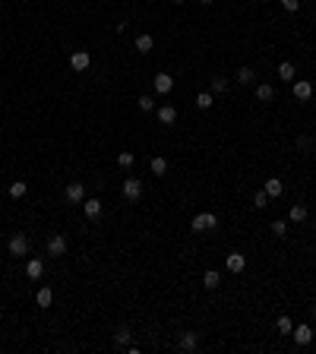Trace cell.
Masks as SVG:
<instances>
[{"label":"cell","instance_id":"3957f363","mask_svg":"<svg viewBox=\"0 0 316 354\" xmlns=\"http://www.w3.org/2000/svg\"><path fill=\"white\" fill-rule=\"evenodd\" d=\"M70 67L76 73H85L92 67V54H89V51H73V54H70Z\"/></svg>","mask_w":316,"mask_h":354},{"label":"cell","instance_id":"5b68a950","mask_svg":"<svg viewBox=\"0 0 316 354\" xmlns=\"http://www.w3.org/2000/svg\"><path fill=\"white\" fill-rule=\"evenodd\" d=\"M124 196H126L130 203H136V200L142 196V184H139L136 177H126V180H124Z\"/></svg>","mask_w":316,"mask_h":354},{"label":"cell","instance_id":"4316f807","mask_svg":"<svg viewBox=\"0 0 316 354\" xmlns=\"http://www.w3.org/2000/svg\"><path fill=\"white\" fill-rule=\"evenodd\" d=\"M291 221H294V224L307 221V206H291Z\"/></svg>","mask_w":316,"mask_h":354},{"label":"cell","instance_id":"ffe728a7","mask_svg":"<svg viewBox=\"0 0 316 354\" xmlns=\"http://www.w3.org/2000/svg\"><path fill=\"white\" fill-rule=\"evenodd\" d=\"M256 98H259V101H272V98H275V89H272L269 82H259V85H256Z\"/></svg>","mask_w":316,"mask_h":354},{"label":"cell","instance_id":"d6986e66","mask_svg":"<svg viewBox=\"0 0 316 354\" xmlns=\"http://www.w3.org/2000/svg\"><path fill=\"white\" fill-rule=\"evenodd\" d=\"M152 48H155V38L152 35H136V51H139V54H149Z\"/></svg>","mask_w":316,"mask_h":354},{"label":"cell","instance_id":"9a60e30c","mask_svg":"<svg viewBox=\"0 0 316 354\" xmlns=\"http://www.w3.org/2000/svg\"><path fill=\"white\" fill-rule=\"evenodd\" d=\"M262 190H266V193H269V200H272V196H281V193H285V184H281V177H269Z\"/></svg>","mask_w":316,"mask_h":354},{"label":"cell","instance_id":"4dcf8cb0","mask_svg":"<svg viewBox=\"0 0 316 354\" xmlns=\"http://www.w3.org/2000/svg\"><path fill=\"white\" fill-rule=\"evenodd\" d=\"M225 89H228L225 76H212V92H225Z\"/></svg>","mask_w":316,"mask_h":354},{"label":"cell","instance_id":"8992f818","mask_svg":"<svg viewBox=\"0 0 316 354\" xmlns=\"http://www.w3.org/2000/svg\"><path fill=\"white\" fill-rule=\"evenodd\" d=\"M48 253L51 256H63L66 253V237L63 234H51L48 237Z\"/></svg>","mask_w":316,"mask_h":354},{"label":"cell","instance_id":"83f0119b","mask_svg":"<svg viewBox=\"0 0 316 354\" xmlns=\"http://www.w3.org/2000/svg\"><path fill=\"white\" fill-rule=\"evenodd\" d=\"M136 105H139V111H155V98H152V95H139Z\"/></svg>","mask_w":316,"mask_h":354},{"label":"cell","instance_id":"8fae6325","mask_svg":"<svg viewBox=\"0 0 316 354\" xmlns=\"http://www.w3.org/2000/svg\"><path fill=\"white\" fill-rule=\"evenodd\" d=\"M291 335H294V342L301 345V348L313 342V329H310V326H294V329H291Z\"/></svg>","mask_w":316,"mask_h":354},{"label":"cell","instance_id":"603a6c76","mask_svg":"<svg viewBox=\"0 0 316 354\" xmlns=\"http://www.w3.org/2000/svg\"><path fill=\"white\" fill-rule=\"evenodd\" d=\"M149 168H152V174H158V177H161V174H168V161L161 158V155H155V158L149 161Z\"/></svg>","mask_w":316,"mask_h":354},{"label":"cell","instance_id":"d4e9b609","mask_svg":"<svg viewBox=\"0 0 316 354\" xmlns=\"http://www.w3.org/2000/svg\"><path fill=\"white\" fill-rule=\"evenodd\" d=\"M202 284H206V288H218V284H221V275H218L215 269H209L206 275H202Z\"/></svg>","mask_w":316,"mask_h":354},{"label":"cell","instance_id":"44dd1931","mask_svg":"<svg viewBox=\"0 0 316 354\" xmlns=\"http://www.w3.org/2000/svg\"><path fill=\"white\" fill-rule=\"evenodd\" d=\"M6 193H10L13 200H22V196L29 193V187H25V180H13V184H10V190H6Z\"/></svg>","mask_w":316,"mask_h":354},{"label":"cell","instance_id":"2e32d148","mask_svg":"<svg viewBox=\"0 0 316 354\" xmlns=\"http://www.w3.org/2000/svg\"><path fill=\"white\" fill-rule=\"evenodd\" d=\"M278 76H281L285 82H291L294 76H297V67L291 64V60H281V64H278Z\"/></svg>","mask_w":316,"mask_h":354},{"label":"cell","instance_id":"7a4b0ae2","mask_svg":"<svg viewBox=\"0 0 316 354\" xmlns=\"http://www.w3.org/2000/svg\"><path fill=\"white\" fill-rule=\"evenodd\" d=\"M6 250H10V256H16V260H19V256L29 253V237H25V234H13L10 244H6Z\"/></svg>","mask_w":316,"mask_h":354},{"label":"cell","instance_id":"30bf717a","mask_svg":"<svg viewBox=\"0 0 316 354\" xmlns=\"http://www.w3.org/2000/svg\"><path fill=\"white\" fill-rule=\"evenodd\" d=\"M85 200V187L79 180H73V184H66V203H82Z\"/></svg>","mask_w":316,"mask_h":354},{"label":"cell","instance_id":"d590c367","mask_svg":"<svg viewBox=\"0 0 316 354\" xmlns=\"http://www.w3.org/2000/svg\"><path fill=\"white\" fill-rule=\"evenodd\" d=\"M171 3H184V0H171Z\"/></svg>","mask_w":316,"mask_h":354},{"label":"cell","instance_id":"1f68e13d","mask_svg":"<svg viewBox=\"0 0 316 354\" xmlns=\"http://www.w3.org/2000/svg\"><path fill=\"white\" fill-rule=\"evenodd\" d=\"M117 165H121V168H133V152H121V155H117Z\"/></svg>","mask_w":316,"mask_h":354},{"label":"cell","instance_id":"7402d4cb","mask_svg":"<svg viewBox=\"0 0 316 354\" xmlns=\"http://www.w3.org/2000/svg\"><path fill=\"white\" fill-rule=\"evenodd\" d=\"M212 105H215V98H212V92H199V95H196V108H199V111H209Z\"/></svg>","mask_w":316,"mask_h":354},{"label":"cell","instance_id":"7c38bea8","mask_svg":"<svg viewBox=\"0 0 316 354\" xmlns=\"http://www.w3.org/2000/svg\"><path fill=\"white\" fill-rule=\"evenodd\" d=\"M82 212H85V218L95 221L101 215V200H82Z\"/></svg>","mask_w":316,"mask_h":354},{"label":"cell","instance_id":"ba28073f","mask_svg":"<svg viewBox=\"0 0 316 354\" xmlns=\"http://www.w3.org/2000/svg\"><path fill=\"white\" fill-rule=\"evenodd\" d=\"M152 85H155V92H158V95H168L171 89H174V76H168V73H158L155 79H152Z\"/></svg>","mask_w":316,"mask_h":354},{"label":"cell","instance_id":"52a82bcc","mask_svg":"<svg viewBox=\"0 0 316 354\" xmlns=\"http://www.w3.org/2000/svg\"><path fill=\"white\" fill-rule=\"evenodd\" d=\"M225 266H228V272L241 275V272L247 269V256H244V253H228V260H225Z\"/></svg>","mask_w":316,"mask_h":354},{"label":"cell","instance_id":"5bb4252c","mask_svg":"<svg viewBox=\"0 0 316 354\" xmlns=\"http://www.w3.org/2000/svg\"><path fill=\"white\" fill-rule=\"evenodd\" d=\"M130 342H133V332L126 329V326H117V332H114V345H117V348H126Z\"/></svg>","mask_w":316,"mask_h":354},{"label":"cell","instance_id":"9c48e42d","mask_svg":"<svg viewBox=\"0 0 316 354\" xmlns=\"http://www.w3.org/2000/svg\"><path fill=\"white\" fill-rule=\"evenodd\" d=\"M310 95H313V82L310 79H297L294 82V98L297 101H310Z\"/></svg>","mask_w":316,"mask_h":354},{"label":"cell","instance_id":"6da1fadb","mask_svg":"<svg viewBox=\"0 0 316 354\" xmlns=\"http://www.w3.org/2000/svg\"><path fill=\"white\" fill-rule=\"evenodd\" d=\"M215 224H218V215H215V212H199V215L193 218L190 228L196 231V234H206V231H212Z\"/></svg>","mask_w":316,"mask_h":354},{"label":"cell","instance_id":"277c9868","mask_svg":"<svg viewBox=\"0 0 316 354\" xmlns=\"http://www.w3.org/2000/svg\"><path fill=\"white\" fill-rule=\"evenodd\" d=\"M177 348H181L184 354H193L196 348H199V335H196L193 329H187V332L181 335V342H177Z\"/></svg>","mask_w":316,"mask_h":354},{"label":"cell","instance_id":"e575fe53","mask_svg":"<svg viewBox=\"0 0 316 354\" xmlns=\"http://www.w3.org/2000/svg\"><path fill=\"white\" fill-rule=\"evenodd\" d=\"M313 319H316V304H313Z\"/></svg>","mask_w":316,"mask_h":354},{"label":"cell","instance_id":"ac0fdd59","mask_svg":"<svg viewBox=\"0 0 316 354\" xmlns=\"http://www.w3.org/2000/svg\"><path fill=\"white\" fill-rule=\"evenodd\" d=\"M51 300H54V291H51V288H38V294H35V304H38L41 310H48V307H51Z\"/></svg>","mask_w":316,"mask_h":354},{"label":"cell","instance_id":"484cf974","mask_svg":"<svg viewBox=\"0 0 316 354\" xmlns=\"http://www.w3.org/2000/svg\"><path fill=\"white\" fill-rule=\"evenodd\" d=\"M275 329H278L281 335H291V329H294V323H291V316H278V323H275Z\"/></svg>","mask_w":316,"mask_h":354},{"label":"cell","instance_id":"e0dca14e","mask_svg":"<svg viewBox=\"0 0 316 354\" xmlns=\"http://www.w3.org/2000/svg\"><path fill=\"white\" fill-rule=\"evenodd\" d=\"M25 275H29V279H41V275H45V263H41V260H29V263H25Z\"/></svg>","mask_w":316,"mask_h":354},{"label":"cell","instance_id":"f1b7e54d","mask_svg":"<svg viewBox=\"0 0 316 354\" xmlns=\"http://www.w3.org/2000/svg\"><path fill=\"white\" fill-rule=\"evenodd\" d=\"M253 206H256V209H266V206H269V193H266V190H256Z\"/></svg>","mask_w":316,"mask_h":354},{"label":"cell","instance_id":"836d02e7","mask_svg":"<svg viewBox=\"0 0 316 354\" xmlns=\"http://www.w3.org/2000/svg\"><path fill=\"white\" fill-rule=\"evenodd\" d=\"M199 3H202V6H209V3H212V0H199Z\"/></svg>","mask_w":316,"mask_h":354},{"label":"cell","instance_id":"4fadbf2b","mask_svg":"<svg viewBox=\"0 0 316 354\" xmlns=\"http://www.w3.org/2000/svg\"><path fill=\"white\" fill-rule=\"evenodd\" d=\"M158 120H161L165 127H171V124L177 120V108H174V105H161V108H158Z\"/></svg>","mask_w":316,"mask_h":354},{"label":"cell","instance_id":"cb8c5ba5","mask_svg":"<svg viewBox=\"0 0 316 354\" xmlns=\"http://www.w3.org/2000/svg\"><path fill=\"white\" fill-rule=\"evenodd\" d=\"M253 79H256V73L250 70V67H241V70H237V82L241 85H253Z\"/></svg>","mask_w":316,"mask_h":354},{"label":"cell","instance_id":"8d00e7d4","mask_svg":"<svg viewBox=\"0 0 316 354\" xmlns=\"http://www.w3.org/2000/svg\"><path fill=\"white\" fill-rule=\"evenodd\" d=\"M0 3H3V0H0Z\"/></svg>","mask_w":316,"mask_h":354},{"label":"cell","instance_id":"f546056e","mask_svg":"<svg viewBox=\"0 0 316 354\" xmlns=\"http://www.w3.org/2000/svg\"><path fill=\"white\" fill-rule=\"evenodd\" d=\"M269 228H272V234H275V237H285V234H288V224L281 221V218H278V221H272Z\"/></svg>","mask_w":316,"mask_h":354},{"label":"cell","instance_id":"d6a6232c","mask_svg":"<svg viewBox=\"0 0 316 354\" xmlns=\"http://www.w3.org/2000/svg\"><path fill=\"white\" fill-rule=\"evenodd\" d=\"M281 6H285V10H288V13H294V10H297V6H301V0H281Z\"/></svg>","mask_w":316,"mask_h":354}]
</instances>
